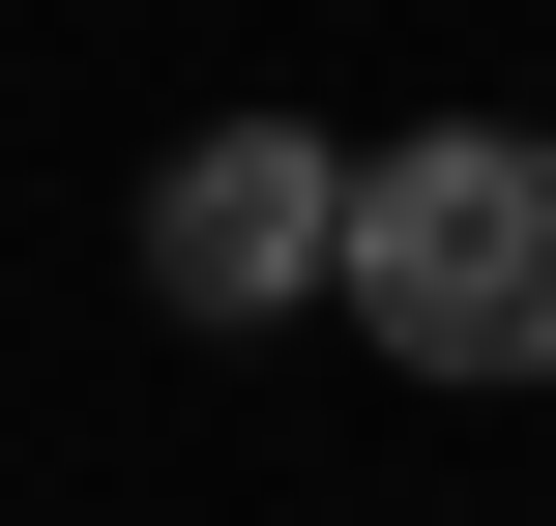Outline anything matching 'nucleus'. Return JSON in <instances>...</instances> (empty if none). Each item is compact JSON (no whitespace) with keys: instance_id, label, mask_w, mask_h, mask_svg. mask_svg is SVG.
<instances>
[{"instance_id":"nucleus-1","label":"nucleus","mask_w":556,"mask_h":526,"mask_svg":"<svg viewBox=\"0 0 556 526\" xmlns=\"http://www.w3.org/2000/svg\"><path fill=\"white\" fill-rule=\"evenodd\" d=\"M352 322H381L410 381H556V146L528 117L352 146Z\"/></svg>"},{"instance_id":"nucleus-2","label":"nucleus","mask_w":556,"mask_h":526,"mask_svg":"<svg viewBox=\"0 0 556 526\" xmlns=\"http://www.w3.org/2000/svg\"><path fill=\"white\" fill-rule=\"evenodd\" d=\"M147 293H176V322H293V293H352V146H323V117H205V146L147 176Z\"/></svg>"}]
</instances>
